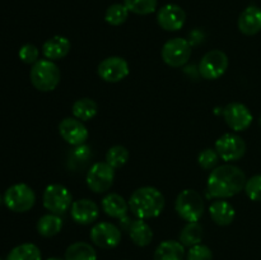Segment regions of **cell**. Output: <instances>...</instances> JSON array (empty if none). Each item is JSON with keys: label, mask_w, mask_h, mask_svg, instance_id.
Returning <instances> with one entry per match:
<instances>
[{"label": "cell", "mask_w": 261, "mask_h": 260, "mask_svg": "<svg viewBox=\"0 0 261 260\" xmlns=\"http://www.w3.org/2000/svg\"><path fill=\"white\" fill-rule=\"evenodd\" d=\"M65 260H97V252L88 242H74L66 249Z\"/></svg>", "instance_id": "25"}, {"label": "cell", "mask_w": 261, "mask_h": 260, "mask_svg": "<svg viewBox=\"0 0 261 260\" xmlns=\"http://www.w3.org/2000/svg\"><path fill=\"white\" fill-rule=\"evenodd\" d=\"M223 117L229 129L233 132H244L252 124L251 111L241 102H231L223 109Z\"/></svg>", "instance_id": "12"}, {"label": "cell", "mask_w": 261, "mask_h": 260, "mask_svg": "<svg viewBox=\"0 0 261 260\" xmlns=\"http://www.w3.org/2000/svg\"><path fill=\"white\" fill-rule=\"evenodd\" d=\"M219 161V155L216 149L212 148H206V149L201 150L198 155V163L203 170H214Z\"/></svg>", "instance_id": "31"}, {"label": "cell", "mask_w": 261, "mask_h": 260, "mask_svg": "<svg viewBox=\"0 0 261 260\" xmlns=\"http://www.w3.org/2000/svg\"><path fill=\"white\" fill-rule=\"evenodd\" d=\"M3 201H4V199H3V198H2V195H0V205H2Z\"/></svg>", "instance_id": "37"}, {"label": "cell", "mask_w": 261, "mask_h": 260, "mask_svg": "<svg viewBox=\"0 0 261 260\" xmlns=\"http://www.w3.org/2000/svg\"><path fill=\"white\" fill-rule=\"evenodd\" d=\"M163 61L171 68H181L191 56V43L186 38L175 37L168 40L161 51Z\"/></svg>", "instance_id": "6"}, {"label": "cell", "mask_w": 261, "mask_h": 260, "mask_svg": "<svg viewBox=\"0 0 261 260\" xmlns=\"http://www.w3.org/2000/svg\"><path fill=\"white\" fill-rule=\"evenodd\" d=\"M7 260H42V255L35 244L25 242L10 250Z\"/></svg>", "instance_id": "27"}, {"label": "cell", "mask_w": 261, "mask_h": 260, "mask_svg": "<svg viewBox=\"0 0 261 260\" xmlns=\"http://www.w3.org/2000/svg\"><path fill=\"white\" fill-rule=\"evenodd\" d=\"M127 17H129V9L121 3L110 5L105 13V19L111 25H121L122 23L126 22Z\"/></svg>", "instance_id": "28"}, {"label": "cell", "mask_w": 261, "mask_h": 260, "mask_svg": "<svg viewBox=\"0 0 261 260\" xmlns=\"http://www.w3.org/2000/svg\"><path fill=\"white\" fill-rule=\"evenodd\" d=\"M71 112L75 119L81 120V121H89L98 112V105L92 98L84 97V98H79L74 102Z\"/></svg>", "instance_id": "23"}, {"label": "cell", "mask_w": 261, "mask_h": 260, "mask_svg": "<svg viewBox=\"0 0 261 260\" xmlns=\"http://www.w3.org/2000/svg\"><path fill=\"white\" fill-rule=\"evenodd\" d=\"M59 133L60 137L65 140L68 144L78 147L84 144L88 139V129L83 121L75 119V117H65L59 124Z\"/></svg>", "instance_id": "15"}, {"label": "cell", "mask_w": 261, "mask_h": 260, "mask_svg": "<svg viewBox=\"0 0 261 260\" xmlns=\"http://www.w3.org/2000/svg\"><path fill=\"white\" fill-rule=\"evenodd\" d=\"M175 209L186 222H198L204 214V199L194 189H185L177 195Z\"/></svg>", "instance_id": "4"}, {"label": "cell", "mask_w": 261, "mask_h": 260, "mask_svg": "<svg viewBox=\"0 0 261 260\" xmlns=\"http://www.w3.org/2000/svg\"><path fill=\"white\" fill-rule=\"evenodd\" d=\"M154 260H184L185 259V246L180 241H167L161 242L155 249Z\"/></svg>", "instance_id": "21"}, {"label": "cell", "mask_w": 261, "mask_h": 260, "mask_svg": "<svg viewBox=\"0 0 261 260\" xmlns=\"http://www.w3.org/2000/svg\"><path fill=\"white\" fill-rule=\"evenodd\" d=\"M186 260H213V252L206 245L198 244L189 249Z\"/></svg>", "instance_id": "33"}, {"label": "cell", "mask_w": 261, "mask_h": 260, "mask_svg": "<svg viewBox=\"0 0 261 260\" xmlns=\"http://www.w3.org/2000/svg\"><path fill=\"white\" fill-rule=\"evenodd\" d=\"M240 32L245 36H254L261 31V9L256 5H250L242 10L239 17Z\"/></svg>", "instance_id": "18"}, {"label": "cell", "mask_w": 261, "mask_h": 260, "mask_svg": "<svg viewBox=\"0 0 261 260\" xmlns=\"http://www.w3.org/2000/svg\"><path fill=\"white\" fill-rule=\"evenodd\" d=\"M0 260H3V259H0Z\"/></svg>", "instance_id": "39"}, {"label": "cell", "mask_w": 261, "mask_h": 260, "mask_svg": "<svg viewBox=\"0 0 261 260\" xmlns=\"http://www.w3.org/2000/svg\"><path fill=\"white\" fill-rule=\"evenodd\" d=\"M157 22L162 30L168 32L180 31L186 22V13L180 5L166 4L158 10Z\"/></svg>", "instance_id": "16"}, {"label": "cell", "mask_w": 261, "mask_h": 260, "mask_svg": "<svg viewBox=\"0 0 261 260\" xmlns=\"http://www.w3.org/2000/svg\"><path fill=\"white\" fill-rule=\"evenodd\" d=\"M127 231H129V236L132 241L139 247L148 246L153 240L152 228H150L147 222H144V219L138 218L135 221H132Z\"/></svg>", "instance_id": "22"}, {"label": "cell", "mask_w": 261, "mask_h": 260, "mask_svg": "<svg viewBox=\"0 0 261 260\" xmlns=\"http://www.w3.org/2000/svg\"><path fill=\"white\" fill-rule=\"evenodd\" d=\"M209 214L214 223L224 227L229 226L233 222L236 212L231 203L226 201L224 199H218L209 205Z\"/></svg>", "instance_id": "20"}, {"label": "cell", "mask_w": 261, "mask_h": 260, "mask_svg": "<svg viewBox=\"0 0 261 260\" xmlns=\"http://www.w3.org/2000/svg\"><path fill=\"white\" fill-rule=\"evenodd\" d=\"M71 47V43L65 36L56 35L54 37L48 38L45 43L42 45V54L46 59L54 61L60 60V59L65 58L69 54Z\"/></svg>", "instance_id": "19"}, {"label": "cell", "mask_w": 261, "mask_h": 260, "mask_svg": "<svg viewBox=\"0 0 261 260\" xmlns=\"http://www.w3.org/2000/svg\"><path fill=\"white\" fill-rule=\"evenodd\" d=\"M214 149L218 153L219 158L226 162H234L241 160L246 153V143L240 135L233 133H227L217 139Z\"/></svg>", "instance_id": "10"}, {"label": "cell", "mask_w": 261, "mask_h": 260, "mask_svg": "<svg viewBox=\"0 0 261 260\" xmlns=\"http://www.w3.org/2000/svg\"><path fill=\"white\" fill-rule=\"evenodd\" d=\"M227 69H228V56L222 50L208 51L199 63V73L208 81L221 78Z\"/></svg>", "instance_id": "8"}, {"label": "cell", "mask_w": 261, "mask_h": 260, "mask_svg": "<svg viewBox=\"0 0 261 260\" xmlns=\"http://www.w3.org/2000/svg\"><path fill=\"white\" fill-rule=\"evenodd\" d=\"M47 260H65V259H60V257H55V256H54V257H48Z\"/></svg>", "instance_id": "36"}, {"label": "cell", "mask_w": 261, "mask_h": 260, "mask_svg": "<svg viewBox=\"0 0 261 260\" xmlns=\"http://www.w3.org/2000/svg\"><path fill=\"white\" fill-rule=\"evenodd\" d=\"M61 228H63V219L59 217V214H45L37 222V232L42 237L56 236Z\"/></svg>", "instance_id": "24"}, {"label": "cell", "mask_w": 261, "mask_h": 260, "mask_svg": "<svg viewBox=\"0 0 261 260\" xmlns=\"http://www.w3.org/2000/svg\"><path fill=\"white\" fill-rule=\"evenodd\" d=\"M259 124H260V126H261V116H260V120H259Z\"/></svg>", "instance_id": "38"}, {"label": "cell", "mask_w": 261, "mask_h": 260, "mask_svg": "<svg viewBox=\"0 0 261 260\" xmlns=\"http://www.w3.org/2000/svg\"><path fill=\"white\" fill-rule=\"evenodd\" d=\"M165 196L153 186L137 189L129 199V208L139 219L155 218L165 209Z\"/></svg>", "instance_id": "2"}, {"label": "cell", "mask_w": 261, "mask_h": 260, "mask_svg": "<svg viewBox=\"0 0 261 260\" xmlns=\"http://www.w3.org/2000/svg\"><path fill=\"white\" fill-rule=\"evenodd\" d=\"M124 4L134 14L148 15L155 12L158 0H124Z\"/></svg>", "instance_id": "30"}, {"label": "cell", "mask_w": 261, "mask_h": 260, "mask_svg": "<svg viewBox=\"0 0 261 260\" xmlns=\"http://www.w3.org/2000/svg\"><path fill=\"white\" fill-rule=\"evenodd\" d=\"M246 175L234 165L218 166L208 177L209 196L217 199H227L241 193L246 185Z\"/></svg>", "instance_id": "1"}, {"label": "cell", "mask_w": 261, "mask_h": 260, "mask_svg": "<svg viewBox=\"0 0 261 260\" xmlns=\"http://www.w3.org/2000/svg\"><path fill=\"white\" fill-rule=\"evenodd\" d=\"M129 64L124 58L120 56H110L103 59L98 64L97 73L99 78L107 83H117L129 75Z\"/></svg>", "instance_id": "13"}, {"label": "cell", "mask_w": 261, "mask_h": 260, "mask_svg": "<svg viewBox=\"0 0 261 260\" xmlns=\"http://www.w3.org/2000/svg\"><path fill=\"white\" fill-rule=\"evenodd\" d=\"M92 242L101 249H115L121 242V229L110 222H99L91 229Z\"/></svg>", "instance_id": "11"}, {"label": "cell", "mask_w": 261, "mask_h": 260, "mask_svg": "<svg viewBox=\"0 0 261 260\" xmlns=\"http://www.w3.org/2000/svg\"><path fill=\"white\" fill-rule=\"evenodd\" d=\"M43 206L54 214H63L68 212L73 204V196L68 188L60 184H51L46 186L42 196Z\"/></svg>", "instance_id": "7"}, {"label": "cell", "mask_w": 261, "mask_h": 260, "mask_svg": "<svg viewBox=\"0 0 261 260\" xmlns=\"http://www.w3.org/2000/svg\"><path fill=\"white\" fill-rule=\"evenodd\" d=\"M102 211L109 217L115 219H119L120 223L122 224V228L129 229L132 221L127 217V211H129V203L122 198L121 195L116 193H110L102 199L101 201Z\"/></svg>", "instance_id": "14"}, {"label": "cell", "mask_w": 261, "mask_h": 260, "mask_svg": "<svg viewBox=\"0 0 261 260\" xmlns=\"http://www.w3.org/2000/svg\"><path fill=\"white\" fill-rule=\"evenodd\" d=\"M30 78L36 89L41 92H51L60 83V69L54 61L41 59L31 68Z\"/></svg>", "instance_id": "3"}, {"label": "cell", "mask_w": 261, "mask_h": 260, "mask_svg": "<svg viewBox=\"0 0 261 260\" xmlns=\"http://www.w3.org/2000/svg\"><path fill=\"white\" fill-rule=\"evenodd\" d=\"M129 150L124 145H114L110 148L106 153V162L111 166L112 168H121L122 166L126 165L129 161Z\"/></svg>", "instance_id": "29"}, {"label": "cell", "mask_w": 261, "mask_h": 260, "mask_svg": "<svg viewBox=\"0 0 261 260\" xmlns=\"http://www.w3.org/2000/svg\"><path fill=\"white\" fill-rule=\"evenodd\" d=\"M36 203V194L25 184L12 185L4 194V204L15 213H24L33 208Z\"/></svg>", "instance_id": "5"}, {"label": "cell", "mask_w": 261, "mask_h": 260, "mask_svg": "<svg viewBox=\"0 0 261 260\" xmlns=\"http://www.w3.org/2000/svg\"><path fill=\"white\" fill-rule=\"evenodd\" d=\"M18 55H19L20 60L25 64H32L33 65V64L37 63V61L40 60V59H38L40 51H38V48L36 47L35 45H32V43H25V45H23L22 47H20Z\"/></svg>", "instance_id": "34"}, {"label": "cell", "mask_w": 261, "mask_h": 260, "mask_svg": "<svg viewBox=\"0 0 261 260\" xmlns=\"http://www.w3.org/2000/svg\"><path fill=\"white\" fill-rule=\"evenodd\" d=\"M115 178V168L107 162H96L87 172V186L93 193L102 194L111 189Z\"/></svg>", "instance_id": "9"}, {"label": "cell", "mask_w": 261, "mask_h": 260, "mask_svg": "<svg viewBox=\"0 0 261 260\" xmlns=\"http://www.w3.org/2000/svg\"><path fill=\"white\" fill-rule=\"evenodd\" d=\"M203 227H201V224L199 222H188V224L181 229L180 242L184 246H195V245L200 244L201 240H203Z\"/></svg>", "instance_id": "26"}, {"label": "cell", "mask_w": 261, "mask_h": 260, "mask_svg": "<svg viewBox=\"0 0 261 260\" xmlns=\"http://www.w3.org/2000/svg\"><path fill=\"white\" fill-rule=\"evenodd\" d=\"M245 193L252 201H261V175H255L246 181Z\"/></svg>", "instance_id": "32"}, {"label": "cell", "mask_w": 261, "mask_h": 260, "mask_svg": "<svg viewBox=\"0 0 261 260\" xmlns=\"http://www.w3.org/2000/svg\"><path fill=\"white\" fill-rule=\"evenodd\" d=\"M70 214L75 223L88 226L97 221L99 216V208L91 199H79L71 204Z\"/></svg>", "instance_id": "17"}, {"label": "cell", "mask_w": 261, "mask_h": 260, "mask_svg": "<svg viewBox=\"0 0 261 260\" xmlns=\"http://www.w3.org/2000/svg\"><path fill=\"white\" fill-rule=\"evenodd\" d=\"M73 155L75 157L76 161H86L88 160L89 155H91V149H89V147H87V145L84 144L78 145V147L74 149Z\"/></svg>", "instance_id": "35"}]
</instances>
